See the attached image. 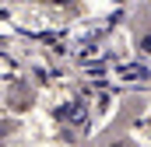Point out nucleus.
<instances>
[{"instance_id": "1", "label": "nucleus", "mask_w": 151, "mask_h": 147, "mask_svg": "<svg viewBox=\"0 0 151 147\" xmlns=\"http://www.w3.org/2000/svg\"><path fill=\"white\" fill-rule=\"evenodd\" d=\"M144 49H148V53H151V35H148V39H144Z\"/></svg>"}, {"instance_id": "2", "label": "nucleus", "mask_w": 151, "mask_h": 147, "mask_svg": "<svg viewBox=\"0 0 151 147\" xmlns=\"http://www.w3.org/2000/svg\"><path fill=\"white\" fill-rule=\"evenodd\" d=\"M116 147H123V144H116Z\"/></svg>"}]
</instances>
